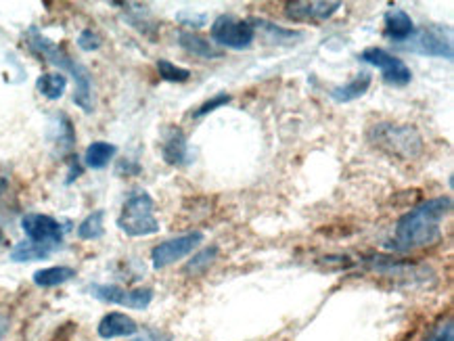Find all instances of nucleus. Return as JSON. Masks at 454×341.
I'll return each instance as SVG.
<instances>
[{"label": "nucleus", "mask_w": 454, "mask_h": 341, "mask_svg": "<svg viewBox=\"0 0 454 341\" xmlns=\"http://www.w3.org/2000/svg\"><path fill=\"white\" fill-rule=\"evenodd\" d=\"M0 241H3V233H0Z\"/></svg>", "instance_id": "nucleus-31"}, {"label": "nucleus", "mask_w": 454, "mask_h": 341, "mask_svg": "<svg viewBox=\"0 0 454 341\" xmlns=\"http://www.w3.org/2000/svg\"><path fill=\"white\" fill-rule=\"evenodd\" d=\"M103 233H105V212L103 210L89 213V216H86L78 227V236L82 241H97V239H101Z\"/></svg>", "instance_id": "nucleus-22"}, {"label": "nucleus", "mask_w": 454, "mask_h": 341, "mask_svg": "<svg viewBox=\"0 0 454 341\" xmlns=\"http://www.w3.org/2000/svg\"><path fill=\"white\" fill-rule=\"evenodd\" d=\"M452 210L450 198H435L412 207L395 222L392 247L395 252H415L427 247L442 236V222Z\"/></svg>", "instance_id": "nucleus-1"}, {"label": "nucleus", "mask_w": 454, "mask_h": 341, "mask_svg": "<svg viewBox=\"0 0 454 341\" xmlns=\"http://www.w3.org/2000/svg\"><path fill=\"white\" fill-rule=\"evenodd\" d=\"M52 253L51 247L36 245L32 241L17 243V245L11 250V260L13 262H38V260H46Z\"/></svg>", "instance_id": "nucleus-21"}, {"label": "nucleus", "mask_w": 454, "mask_h": 341, "mask_svg": "<svg viewBox=\"0 0 454 341\" xmlns=\"http://www.w3.org/2000/svg\"><path fill=\"white\" fill-rule=\"evenodd\" d=\"M7 331H9V319H7V316L0 314V341H3V337L7 335Z\"/></svg>", "instance_id": "nucleus-29"}, {"label": "nucleus", "mask_w": 454, "mask_h": 341, "mask_svg": "<svg viewBox=\"0 0 454 341\" xmlns=\"http://www.w3.org/2000/svg\"><path fill=\"white\" fill-rule=\"evenodd\" d=\"M130 341H174V337L168 331H161V329H143Z\"/></svg>", "instance_id": "nucleus-28"}, {"label": "nucleus", "mask_w": 454, "mask_h": 341, "mask_svg": "<svg viewBox=\"0 0 454 341\" xmlns=\"http://www.w3.org/2000/svg\"><path fill=\"white\" fill-rule=\"evenodd\" d=\"M75 276V270L69 268V266H51V268H43L34 273V285L51 289L59 287L63 283L72 281Z\"/></svg>", "instance_id": "nucleus-19"}, {"label": "nucleus", "mask_w": 454, "mask_h": 341, "mask_svg": "<svg viewBox=\"0 0 454 341\" xmlns=\"http://www.w3.org/2000/svg\"><path fill=\"white\" fill-rule=\"evenodd\" d=\"M212 40L214 44L224 46V49L243 50L249 49L255 40V30L249 21L235 19L231 15H220L212 23Z\"/></svg>", "instance_id": "nucleus-5"}, {"label": "nucleus", "mask_w": 454, "mask_h": 341, "mask_svg": "<svg viewBox=\"0 0 454 341\" xmlns=\"http://www.w3.org/2000/svg\"><path fill=\"white\" fill-rule=\"evenodd\" d=\"M371 82H372L371 74L369 72H360L348 84L335 86V89L331 90V99L337 101V103L356 101V99H360V97L366 95V90L371 89Z\"/></svg>", "instance_id": "nucleus-15"}, {"label": "nucleus", "mask_w": 454, "mask_h": 341, "mask_svg": "<svg viewBox=\"0 0 454 341\" xmlns=\"http://www.w3.org/2000/svg\"><path fill=\"white\" fill-rule=\"evenodd\" d=\"M7 187H9L7 178H4V176H0V198H3V195H4V190H7Z\"/></svg>", "instance_id": "nucleus-30"}, {"label": "nucleus", "mask_w": 454, "mask_h": 341, "mask_svg": "<svg viewBox=\"0 0 454 341\" xmlns=\"http://www.w3.org/2000/svg\"><path fill=\"white\" fill-rule=\"evenodd\" d=\"M101 44H103L101 36H98V34H97L95 30H90V27H86V30L80 32L78 46H80V49H82V50H86V53H92V50H98V49H101Z\"/></svg>", "instance_id": "nucleus-25"}, {"label": "nucleus", "mask_w": 454, "mask_h": 341, "mask_svg": "<svg viewBox=\"0 0 454 341\" xmlns=\"http://www.w3.org/2000/svg\"><path fill=\"white\" fill-rule=\"evenodd\" d=\"M141 331L137 321L132 316L124 314V312H109L98 321L97 333L103 339H118V337H132Z\"/></svg>", "instance_id": "nucleus-13"}, {"label": "nucleus", "mask_w": 454, "mask_h": 341, "mask_svg": "<svg viewBox=\"0 0 454 341\" xmlns=\"http://www.w3.org/2000/svg\"><path fill=\"white\" fill-rule=\"evenodd\" d=\"M229 103H231V95H226V92H220V95L214 97V99H209V101L203 103V105L193 113V118H203V115L216 112L218 107L229 105Z\"/></svg>", "instance_id": "nucleus-26"}, {"label": "nucleus", "mask_w": 454, "mask_h": 341, "mask_svg": "<svg viewBox=\"0 0 454 341\" xmlns=\"http://www.w3.org/2000/svg\"><path fill=\"white\" fill-rule=\"evenodd\" d=\"M178 44L183 46L186 53L200 57V59H220L223 57V50L216 49L214 43H209V40L201 38L200 34L193 32H180Z\"/></svg>", "instance_id": "nucleus-16"}, {"label": "nucleus", "mask_w": 454, "mask_h": 341, "mask_svg": "<svg viewBox=\"0 0 454 341\" xmlns=\"http://www.w3.org/2000/svg\"><path fill=\"white\" fill-rule=\"evenodd\" d=\"M360 59H363L364 63H371V66L380 67L383 80H386L389 86L403 89V86L411 84V80H412L411 67L406 66L403 59H398V57L387 53L386 49H380V46H371V49L363 50Z\"/></svg>", "instance_id": "nucleus-7"}, {"label": "nucleus", "mask_w": 454, "mask_h": 341, "mask_svg": "<svg viewBox=\"0 0 454 341\" xmlns=\"http://www.w3.org/2000/svg\"><path fill=\"white\" fill-rule=\"evenodd\" d=\"M203 241L201 230H193V233L180 235L176 239H168L151 250V264L155 270H164L168 266L176 264L178 260L189 256L197 245Z\"/></svg>", "instance_id": "nucleus-10"}, {"label": "nucleus", "mask_w": 454, "mask_h": 341, "mask_svg": "<svg viewBox=\"0 0 454 341\" xmlns=\"http://www.w3.org/2000/svg\"><path fill=\"white\" fill-rule=\"evenodd\" d=\"M218 258V247L212 245V247H206V250L197 252L193 258L189 260V264L184 266V273L186 275H200V273H206L209 266L214 264V260Z\"/></svg>", "instance_id": "nucleus-23"}, {"label": "nucleus", "mask_w": 454, "mask_h": 341, "mask_svg": "<svg viewBox=\"0 0 454 341\" xmlns=\"http://www.w3.org/2000/svg\"><path fill=\"white\" fill-rule=\"evenodd\" d=\"M249 23L254 26V30L264 32V40H266V43H270V44H291L294 40L304 38V34H301V32L285 30V27L275 26V23H270L266 19H252Z\"/></svg>", "instance_id": "nucleus-18"}, {"label": "nucleus", "mask_w": 454, "mask_h": 341, "mask_svg": "<svg viewBox=\"0 0 454 341\" xmlns=\"http://www.w3.org/2000/svg\"><path fill=\"white\" fill-rule=\"evenodd\" d=\"M161 158L170 166L189 164V143L184 132L176 126H168L161 136Z\"/></svg>", "instance_id": "nucleus-12"}, {"label": "nucleus", "mask_w": 454, "mask_h": 341, "mask_svg": "<svg viewBox=\"0 0 454 341\" xmlns=\"http://www.w3.org/2000/svg\"><path fill=\"white\" fill-rule=\"evenodd\" d=\"M90 296L101 299L105 304L124 306V308H132V310H147L151 302H153V289L149 287L124 289L118 285H92Z\"/></svg>", "instance_id": "nucleus-9"}, {"label": "nucleus", "mask_w": 454, "mask_h": 341, "mask_svg": "<svg viewBox=\"0 0 454 341\" xmlns=\"http://www.w3.org/2000/svg\"><path fill=\"white\" fill-rule=\"evenodd\" d=\"M427 341H454V325H452L450 316H448L446 321H442L440 325H435L432 329V333H429Z\"/></svg>", "instance_id": "nucleus-27"}, {"label": "nucleus", "mask_w": 454, "mask_h": 341, "mask_svg": "<svg viewBox=\"0 0 454 341\" xmlns=\"http://www.w3.org/2000/svg\"><path fill=\"white\" fill-rule=\"evenodd\" d=\"M157 72H160V78L166 80V82H186L191 78V72L186 67L174 66L172 61L168 59H160L157 61Z\"/></svg>", "instance_id": "nucleus-24"}, {"label": "nucleus", "mask_w": 454, "mask_h": 341, "mask_svg": "<svg viewBox=\"0 0 454 341\" xmlns=\"http://www.w3.org/2000/svg\"><path fill=\"white\" fill-rule=\"evenodd\" d=\"M406 50L412 53L425 55V57H438V59H452V38L450 30H444L440 26H425L421 30H415V34L406 40Z\"/></svg>", "instance_id": "nucleus-6"}, {"label": "nucleus", "mask_w": 454, "mask_h": 341, "mask_svg": "<svg viewBox=\"0 0 454 341\" xmlns=\"http://www.w3.org/2000/svg\"><path fill=\"white\" fill-rule=\"evenodd\" d=\"M386 21V36L394 43H406L415 34V23L404 9L392 7L383 17Z\"/></svg>", "instance_id": "nucleus-14"}, {"label": "nucleus", "mask_w": 454, "mask_h": 341, "mask_svg": "<svg viewBox=\"0 0 454 341\" xmlns=\"http://www.w3.org/2000/svg\"><path fill=\"white\" fill-rule=\"evenodd\" d=\"M369 141L398 159H415L423 153V136L415 126L380 121L371 126Z\"/></svg>", "instance_id": "nucleus-3"}, {"label": "nucleus", "mask_w": 454, "mask_h": 341, "mask_svg": "<svg viewBox=\"0 0 454 341\" xmlns=\"http://www.w3.org/2000/svg\"><path fill=\"white\" fill-rule=\"evenodd\" d=\"M118 227L128 236H149L160 233L155 218V201L145 190H137L124 201L118 216Z\"/></svg>", "instance_id": "nucleus-4"}, {"label": "nucleus", "mask_w": 454, "mask_h": 341, "mask_svg": "<svg viewBox=\"0 0 454 341\" xmlns=\"http://www.w3.org/2000/svg\"><path fill=\"white\" fill-rule=\"evenodd\" d=\"M27 46H30L34 53H38L40 57H44L46 61L52 63V66L61 67L63 72H69V76L74 78L75 86L74 103L82 109V112L92 113V109H95V95H92V76L89 67L75 61L72 55H67V50L63 49V46L43 36L36 27H32V30L27 32Z\"/></svg>", "instance_id": "nucleus-2"}, {"label": "nucleus", "mask_w": 454, "mask_h": 341, "mask_svg": "<svg viewBox=\"0 0 454 341\" xmlns=\"http://www.w3.org/2000/svg\"><path fill=\"white\" fill-rule=\"evenodd\" d=\"M66 89H67V78H66V74H61V72L59 74H43V76L36 80V90L43 97H46L49 101L61 99Z\"/></svg>", "instance_id": "nucleus-20"}, {"label": "nucleus", "mask_w": 454, "mask_h": 341, "mask_svg": "<svg viewBox=\"0 0 454 341\" xmlns=\"http://www.w3.org/2000/svg\"><path fill=\"white\" fill-rule=\"evenodd\" d=\"M118 153V147L112 143H105V141H95L89 144L84 153V164L90 167V170H103V167L109 166V161L115 158Z\"/></svg>", "instance_id": "nucleus-17"}, {"label": "nucleus", "mask_w": 454, "mask_h": 341, "mask_svg": "<svg viewBox=\"0 0 454 341\" xmlns=\"http://www.w3.org/2000/svg\"><path fill=\"white\" fill-rule=\"evenodd\" d=\"M21 229L27 235V241L36 243V245L51 247L52 252H57L63 245V227L46 213H26L21 218Z\"/></svg>", "instance_id": "nucleus-8"}, {"label": "nucleus", "mask_w": 454, "mask_h": 341, "mask_svg": "<svg viewBox=\"0 0 454 341\" xmlns=\"http://www.w3.org/2000/svg\"><path fill=\"white\" fill-rule=\"evenodd\" d=\"M341 9L337 0H295V3L285 4V15L291 21H327Z\"/></svg>", "instance_id": "nucleus-11"}]
</instances>
